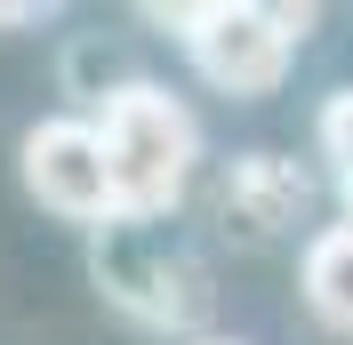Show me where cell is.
Wrapping results in <instances>:
<instances>
[{"label":"cell","instance_id":"obj_1","mask_svg":"<svg viewBox=\"0 0 353 345\" xmlns=\"http://www.w3.org/2000/svg\"><path fill=\"white\" fill-rule=\"evenodd\" d=\"M97 137H105L112 161V193H121V217L129 225H161V217L185 201L201 161V121L176 105L161 81H121L97 112Z\"/></svg>","mask_w":353,"mask_h":345},{"label":"cell","instance_id":"obj_2","mask_svg":"<svg viewBox=\"0 0 353 345\" xmlns=\"http://www.w3.org/2000/svg\"><path fill=\"white\" fill-rule=\"evenodd\" d=\"M169 24L193 72L225 97H273L313 32V8H265V0H209V8H145Z\"/></svg>","mask_w":353,"mask_h":345},{"label":"cell","instance_id":"obj_4","mask_svg":"<svg viewBox=\"0 0 353 345\" xmlns=\"http://www.w3.org/2000/svg\"><path fill=\"white\" fill-rule=\"evenodd\" d=\"M17 169H24V193L41 201L48 217H65V225L105 233L112 217H121V193H112V161H105L97 121H41V129H24Z\"/></svg>","mask_w":353,"mask_h":345},{"label":"cell","instance_id":"obj_6","mask_svg":"<svg viewBox=\"0 0 353 345\" xmlns=\"http://www.w3.org/2000/svg\"><path fill=\"white\" fill-rule=\"evenodd\" d=\"M297 289H305L313 322L353 337V225H321L297 257Z\"/></svg>","mask_w":353,"mask_h":345},{"label":"cell","instance_id":"obj_5","mask_svg":"<svg viewBox=\"0 0 353 345\" xmlns=\"http://www.w3.org/2000/svg\"><path fill=\"white\" fill-rule=\"evenodd\" d=\"M313 209V177L289 161V152H241V161H225L217 185H209V217H217L233 241L265 249V241H281L289 225H305Z\"/></svg>","mask_w":353,"mask_h":345},{"label":"cell","instance_id":"obj_8","mask_svg":"<svg viewBox=\"0 0 353 345\" xmlns=\"http://www.w3.org/2000/svg\"><path fill=\"white\" fill-rule=\"evenodd\" d=\"M0 24H41V8H32V0H8V8H0Z\"/></svg>","mask_w":353,"mask_h":345},{"label":"cell","instance_id":"obj_3","mask_svg":"<svg viewBox=\"0 0 353 345\" xmlns=\"http://www.w3.org/2000/svg\"><path fill=\"white\" fill-rule=\"evenodd\" d=\"M97 281L145 329H201L209 305H217L209 297V273L185 249H161L153 225H129V217H112L105 233H97Z\"/></svg>","mask_w":353,"mask_h":345},{"label":"cell","instance_id":"obj_9","mask_svg":"<svg viewBox=\"0 0 353 345\" xmlns=\"http://www.w3.org/2000/svg\"><path fill=\"white\" fill-rule=\"evenodd\" d=\"M337 193H345V225H353V185H337Z\"/></svg>","mask_w":353,"mask_h":345},{"label":"cell","instance_id":"obj_10","mask_svg":"<svg viewBox=\"0 0 353 345\" xmlns=\"http://www.w3.org/2000/svg\"><path fill=\"white\" fill-rule=\"evenodd\" d=\"M201 345H225V337H201Z\"/></svg>","mask_w":353,"mask_h":345},{"label":"cell","instance_id":"obj_7","mask_svg":"<svg viewBox=\"0 0 353 345\" xmlns=\"http://www.w3.org/2000/svg\"><path fill=\"white\" fill-rule=\"evenodd\" d=\"M313 137H321V161L337 169V185H353V88H337L330 105H321Z\"/></svg>","mask_w":353,"mask_h":345}]
</instances>
